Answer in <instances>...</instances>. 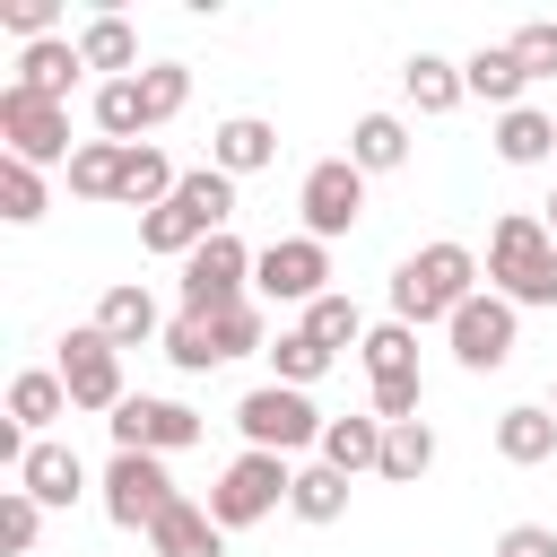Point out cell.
I'll return each mask as SVG.
<instances>
[{"label": "cell", "mask_w": 557, "mask_h": 557, "mask_svg": "<svg viewBox=\"0 0 557 557\" xmlns=\"http://www.w3.org/2000/svg\"><path fill=\"white\" fill-rule=\"evenodd\" d=\"M470 296H479V252H470V244H453V235L418 244V252L392 270V322H409V331L453 322Z\"/></svg>", "instance_id": "cell-1"}, {"label": "cell", "mask_w": 557, "mask_h": 557, "mask_svg": "<svg viewBox=\"0 0 557 557\" xmlns=\"http://www.w3.org/2000/svg\"><path fill=\"white\" fill-rule=\"evenodd\" d=\"M487 278L505 305H557V235L540 209H505L487 226Z\"/></svg>", "instance_id": "cell-2"}, {"label": "cell", "mask_w": 557, "mask_h": 557, "mask_svg": "<svg viewBox=\"0 0 557 557\" xmlns=\"http://www.w3.org/2000/svg\"><path fill=\"white\" fill-rule=\"evenodd\" d=\"M296 496V461L287 453H235L226 470H218V487H209V513H218V531H244V522H261V513H278Z\"/></svg>", "instance_id": "cell-3"}, {"label": "cell", "mask_w": 557, "mask_h": 557, "mask_svg": "<svg viewBox=\"0 0 557 557\" xmlns=\"http://www.w3.org/2000/svg\"><path fill=\"white\" fill-rule=\"evenodd\" d=\"M357 357H366V383H374V418H383V426L418 418V392H426V383H418V331H409V322H374Z\"/></svg>", "instance_id": "cell-4"}, {"label": "cell", "mask_w": 557, "mask_h": 557, "mask_svg": "<svg viewBox=\"0 0 557 557\" xmlns=\"http://www.w3.org/2000/svg\"><path fill=\"white\" fill-rule=\"evenodd\" d=\"M235 426H244V444L252 453H305V444H322V409L305 400V392H287V383H261V392H244L235 400Z\"/></svg>", "instance_id": "cell-5"}, {"label": "cell", "mask_w": 557, "mask_h": 557, "mask_svg": "<svg viewBox=\"0 0 557 557\" xmlns=\"http://www.w3.org/2000/svg\"><path fill=\"white\" fill-rule=\"evenodd\" d=\"M0 139L17 165H70V104L52 96H26V87H0Z\"/></svg>", "instance_id": "cell-6"}, {"label": "cell", "mask_w": 557, "mask_h": 557, "mask_svg": "<svg viewBox=\"0 0 557 557\" xmlns=\"http://www.w3.org/2000/svg\"><path fill=\"white\" fill-rule=\"evenodd\" d=\"M165 505H174L165 453H113V470H104V522L113 531H157Z\"/></svg>", "instance_id": "cell-7"}, {"label": "cell", "mask_w": 557, "mask_h": 557, "mask_svg": "<svg viewBox=\"0 0 557 557\" xmlns=\"http://www.w3.org/2000/svg\"><path fill=\"white\" fill-rule=\"evenodd\" d=\"M252 244L244 235H209L191 261H183V313H226V305H244V278H252Z\"/></svg>", "instance_id": "cell-8"}, {"label": "cell", "mask_w": 557, "mask_h": 557, "mask_svg": "<svg viewBox=\"0 0 557 557\" xmlns=\"http://www.w3.org/2000/svg\"><path fill=\"white\" fill-rule=\"evenodd\" d=\"M296 209H305V235H348L357 218H366V174L348 165V157H313L305 165V191H296Z\"/></svg>", "instance_id": "cell-9"}, {"label": "cell", "mask_w": 557, "mask_h": 557, "mask_svg": "<svg viewBox=\"0 0 557 557\" xmlns=\"http://www.w3.org/2000/svg\"><path fill=\"white\" fill-rule=\"evenodd\" d=\"M61 383H70V409H104V418L131 400V392H122V348H113L96 322L61 339Z\"/></svg>", "instance_id": "cell-10"}, {"label": "cell", "mask_w": 557, "mask_h": 557, "mask_svg": "<svg viewBox=\"0 0 557 557\" xmlns=\"http://www.w3.org/2000/svg\"><path fill=\"white\" fill-rule=\"evenodd\" d=\"M104 426H113V453H183V444H200V409L157 400V392H131Z\"/></svg>", "instance_id": "cell-11"}, {"label": "cell", "mask_w": 557, "mask_h": 557, "mask_svg": "<svg viewBox=\"0 0 557 557\" xmlns=\"http://www.w3.org/2000/svg\"><path fill=\"white\" fill-rule=\"evenodd\" d=\"M322 278H331V244H322V235H278V244L252 261V287L278 296V305H313V296H331Z\"/></svg>", "instance_id": "cell-12"}, {"label": "cell", "mask_w": 557, "mask_h": 557, "mask_svg": "<svg viewBox=\"0 0 557 557\" xmlns=\"http://www.w3.org/2000/svg\"><path fill=\"white\" fill-rule=\"evenodd\" d=\"M444 331H453V357H461L470 374H496V366L513 357V305H505L496 287H479V296H470Z\"/></svg>", "instance_id": "cell-13"}, {"label": "cell", "mask_w": 557, "mask_h": 557, "mask_svg": "<svg viewBox=\"0 0 557 557\" xmlns=\"http://www.w3.org/2000/svg\"><path fill=\"white\" fill-rule=\"evenodd\" d=\"M165 209H183V226L209 244V235H235V174H218V165H200V174H183L174 183V200Z\"/></svg>", "instance_id": "cell-14"}, {"label": "cell", "mask_w": 557, "mask_h": 557, "mask_svg": "<svg viewBox=\"0 0 557 557\" xmlns=\"http://www.w3.org/2000/svg\"><path fill=\"white\" fill-rule=\"evenodd\" d=\"M9 487H26L35 505H70V496L87 487V461H78L70 444H44V435H35V444H26V461L9 470Z\"/></svg>", "instance_id": "cell-15"}, {"label": "cell", "mask_w": 557, "mask_h": 557, "mask_svg": "<svg viewBox=\"0 0 557 557\" xmlns=\"http://www.w3.org/2000/svg\"><path fill=\"white\" fill-rule=\"evenodd\" d=\"M78 78H87V61H78V35H52V44H26V52H17V78H9V87L70 104V87H78Z\"/></svg>", "instance_id": "cell-16"}, {"label": "cell", "mask_w": 557, "mask_h": 557, "mask_svg": "<svg viewBox=\"0 0 557 557\" xmlns=\"http://www.w3.org/2000/svg\"><path fill=\"white\" fill-rule=\"evenodd\" d=\"M148 548H157V557H226V531H218V513H209V505H191V496H174V505L157 513V531H148Z\"/></svg>", "instance_id": "cell-17"}, {"label": "cell", "mask_w": 557, "mask_h": 557, "mask_svg": "<svg viewBox=\"0 0 557 557\" xmlns=\"http://www.w3.org/2000/svg\"><path fill=\"white\" fill-rule=\"evenodd\" d=\"M270 157H278V131H270L261 113H226V122L209 131V165H218V174H261Z\"/></svg>", "instance_id": "cell-18"}, {"label": "cell", "mask_w": 557, "mask_h": 557, "mask_svg": "<svg viewBox=\"0 0 557 557\" xmlns=\"http://www.w3.org/2000/svg\"><path fill=\"white\" fill-rule=\"evenodd\" d=\"M96 331H104L113 348H148V339H157V296L131 287V278L104 287V296H96Z\"/></svg>", "instance_id": "cell-19"}, {"label": "cell", "mask_w": 557, "mask_h": 557, "mask_svg": "<svg viewBox=\"0 0 557 557\" xmlns=\"http://www.w3.org/2000/svg\"><path fill=\"white\" fill-rule=\"evenodd\" d=\"M78 61L87 70H104V78H139V35H131V17H87L78 26Z\"/></svg>", "instance_id": "cell-20"}, {"label": "cell", "mask_w": 557, "mask_h": 557, "mask_svg": "<svg viewBox=\"0 0 557 557\" xmlns=\"http://www.w3.org/2000/svg\"><path fill=\"white\" fill-rule=\"evenodd\" d=\"M461 87H470V96H487L496 113H513L531 78H522V61H513V44H479V52L461 61Z\"/></svg>", "instance_id": "cell-21"}, {"label": "cell", "mask_w": 557, "mask_h": 557, "mask_svg": "<svg viewBox=\"0 0 557 557\" xmlns=\"http://www.w3.org/2000/svg\"><path fill=\"white\" fill-rule=\"evenodd\" d=\"M496 157H505V165H548V157H557V113H540V104L496 113Z\"/></svg>", "instance_id": "cell-22"}, {"label": "cell", "mask_w": 557, "mask_h": 557, "mask_svg": "<svg viewBox=\"0 0 557 557\" xmlns=\"http://www.w3.org/2000/svg\"><path fill=\"white\" fill-rule=\"evenodd\" d=\"M348 165H357V174H392V165H409V122H400V113H357V131H348Z\"/></svg>", "instance_id": "cell-23"}, {"label": "cell", "mask_w": 557, "mask_h": 557, "mask_svg": "<svg viewBox=\"0 0 557 557\" xmlns=\"http://www.w3.org/2000/svg\"><path fill=\"white\" fill-rule=\"evenodd\" d=\"M322 461H331L339 479L383 470V418H331V426H322Z\"/></svg>", "instance_id": "cell-24"}, {"label": "cell", "mask_w": 557, "mask_h": 557, "mask_svg": "<svg viewBox=\"0 0 557 557\" xmlns=\"http://www.w3.org/2000/svg\"><path fill=\"white\" fill-rule=\"evenodd\" d=\"M496 453H505L513 470H540V461L557 453V409H505V418H496Z\"/></svg>", "instance_id": "cell-25"}, {"label": "cell", "mask_w": 557, "mask_h": 557, "mask_svg": "<svg viewBox=\"0 0 557 557\" xmlns=\"http://www.w3.org/2000/svg\"><path fill=\"white\" fill-rule=\"evenodd\" d=\"M400 87H409V104H418V113H453V104L470 96V87H461V61H444V52H409Z\"/></svg>", "instance_id": "cell-26"}, {"label": "cell", "mask_w": 557, "mask_h": 557, "mask_svg": "<svg viewBox=\"0 0 557 557\" xmlns=\"http://www.w3.org/2000/svg\"><path fill=\"white\" fill-rule=\"evenodd\" d=\"M174 183H183V174L165 165V148H148V139H139V148H122V200H131L139 218H148V209H165V200H174Z\"/></svg>", "instance_id": "cell-27"}, {"label": "cell", "mask_w": 557, "mask_h": 557, "mask_svg": "<svg viewBox=\"0 0 557 557\" xmlns=\"http://www.w3.org/2000/svg\"><path fill=\"white\" fill-rule=\"evenodd\" d=\"M70 409V383H61V366H26L17 383H9V426H52Z\"/></svg>", "instance_id": "cell-28"}, {"label": "cell", "mask_w": 557, "mask_h": 557, "mask_svg": "<svg viewBox=\"0 0 557 557\" xmlns=\"http://www.w3.org/2000/svg\"><path fill=\"white\" fill-rule=\"evenodd\" d=\"M426 461H435V426H426V418H400V426H383V470H374V479L409 487V479H426Z\"/></svg>", "instance_id": "cell-29"}, {"label": "cell", "mask_w": 557, "mask_h": 557, "mask_svg": "<svg viewBox=\"0 0 557 557\" xmlns=\"http://www.w3.org/2000/svg\"><path fill=\"white\" fill-rule=\"evenodd\" d=\"M96 131H104L113 148H139V131H148L139 78H104V87H96Z\"/></svg>", "instance_id": "cell-30"}, {"label": "cell", "mask_w": 557, "mask_h": 557, "mask_svg": "<svg viewBox=\"0 0 557 557\" xmlns=\"http://www.w3.org/2000/svg\"><path fill=\"white\" fill-rule=\"evenodd\" d=\"M270 366H278V383H287V392H305V383H322L339 357H331V348L296 322V331H278V339H270Z\"/></svg>", "instance_id": "cell-31"}, {"label": "cell", "mask_w": 557, "mask_h": 557, "mask_svg": "<svg viewBox=\"0 0 557 557\" xmlns=\"http://www.w3.org/2000/svg\"><path fill=\"white\" fill-rule=\"evenodd\" d=\"M70 191H78V200H122V148H113V139H78Z\"/></svg>", "instance_id": "cell-32"}, {"label": "cell", "mask_w": 557, "mask_h": 557, "mask_svg": "<svg viewBox=\"0 0 557 557\" xmlns=\"http://www.w3.org/2000/svg\"><path fill=\"white\" fill-rule=\"evenodd\" d=\"M209 322V348H218V366L226 357H252V348H270V322H261V305L244 296V305H226V313H200Z\"/></svg>", "instance_id": "cell-33"}, {"label": "cell", "mask_w": 557, "mask_h": 557, "mask_svg": "<svg viewBox=\"0 0 557 557\" xmlns=\"http://www.w3.org/2000/svg\"><path fill=\"white\" fill-rule=\"evenodd\" d=\"M287 505H296L305 522H339V513H348V479H339L331 461H305V470H296V496H287Z\"/></svg>", "instance_id": "cell-34"}, {"label": "cell", "mask_w": 557, "mask_h": 557, "mask_svg": "<svg viewBox=\"0 0 557 557\" xmlns=\"http://www.w3.org/2000/svg\"><path fill=\"white\" fill-rule=\"evenodd\" d=\"M139 104H148V131L174 122V113L191 104V70H183V61H148V70H139Z\"/></svg>", "instance_id": "cell-35"}, {"label": "cell", "mask_w": 557, "mask_h": 557, "mask_svg": "<svg viewBox=\"0 0 557 557\" xmlns=\"http://www.w3.org/2000/svg\"><path fill=\"white\" fill-rule=\"evenodd\" d=\"M305 331H313L331 357H339V348H366V313H357L348 296H313V305H305Z\"/></svg>", "instance_id": "cell-36"}, {"label": "cell", "mask_w": 557, "mask_h": 557, "mask_svg": "<svg viewBox=\"0 0 557 557\" xmlns=\"http://www.w3.org/2000/svg\"><path fill=\"white\" fill-rule=\"evenodd\" d=\"M0 218H9V226H35V218H44V165L0 157Z\"/></svg>", "instance_id": "cell-37"}, {"label": "cell", "mask_w": 557, "mask_h": 557, "mask_svg": "<svg viewBox=\"0 0 557 557\" xmlns=\"http://www.w3.org/2000/svg\"><path fill=\"white\" fill-rule=\"evenodd\" d=\"M35 540H44V505H35L26 487H0V548H9V557H26Z\"/></svg>", "instance_id": "cell-38"}, {"label": "cell", "mask_w": 557, "mask_h": 557, "mask_svg": "<svg viewBox=\"0 0 557 557\" xmlns=\"http://www.w3.org/2000/svg\"><path fill=\"white\" fill-rule=\"evenodd\" d=\"M165 357H174L183 374H209V366H218V348H209V322H200V313H174V322H165Z\"/></svg>", "instance_id": "cell-39"}, {"label": "cell", "mask_w": 557, "mask_h": 557, "mask_svg": "<svg viewBox=\"0 0 557 557\" xmlns=\"http://www.w3.org/2000/svg\"><path fill=\"white\" fill-rule=\"evenodd\" d=\"M505 44H513L522 78H557V17H531V26H513Z\"/></svg>", "instance_id": "cell-40"}, {"label": "cell", "mask_w": 557, "mask_h": 557, "mask_svg": "<svg viewBox=\"0 0 557 557\" xmlns=\"http://www.w3.org/2000/svg\"><path fill=\"white\" fill-rule=\"evenodd\" d=\"M139 252H174V261H191L200 235L183 226V209H148V218H139Z\"/></svg>", "instance_id": "cell-41"}, {"label": "cell", "mask_w": 557, "mask_h": 557, "mask_svg": "<svg viewBox=\"0 0 557 557\" xmlns=\"http://www.w3.org/2000/svg\"><path fill=\"white\" fill-rule=\"evenodd\" d=\"M0 26H9V35H26V44H52L61 9H52V0H0Z\"/></svg>", "instance_id": "cell-42"}, {"label": "cell", "mask_w": 557, "mask_h": 557, "mask_svg": "<svg viewBox=\"0 0 557 557\" xmlns=\"http://www.w3.org/2000/svg\"><path fill=\"white\" fill-rule=\"evenodd\" d=\"M496 557H557V531H548V522H513V531L496 540Z\"/></svg>", "instance_id": "cell-43"}, {"label": "cell", "mask_w": 557, "mask_h": 557, "mask_svg": "<svg viewBox=\"0 0 557 557\" xmlns=\"http://www.w3.org/2000/svg\"><path fill=\"white\" fill-rule=\"evenodd\" d=\"M548 235H557V200H548Z\"/></svg>", "instance_id": "cell-44"}, {"label": "cell", "mask_w": 557, "mask_h": 557, "mask_svg": "<svg viewBox=\"0 0 557 557\" xmlns=\"http://www.w3.org/2000/svg\"><path fill=\"white\" fill-rule=\"evenodd\" d=\"M548 409H557V400H548Z\"/></svg>", "instance_id": "cell-45"}]
</instances>
